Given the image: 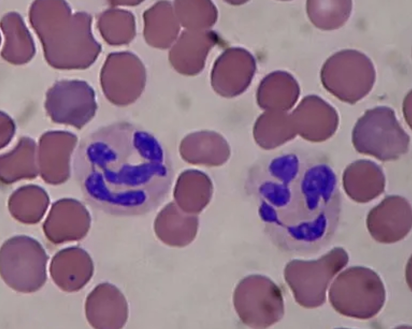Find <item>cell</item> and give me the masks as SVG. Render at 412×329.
<instances>
[{
  "mask_svg": "<svg viewBox=\"0 0 412 329\" xmlns=\"http://www.w3.org/2000/svg\"><path fill=\"white\" fill-rule=\"evenodd\" d=\"M48 256L35 239L25 235L6 241L0 251V273L4 282L23 293L37 291L47 279Z\"/></svg>",
  "mask_w": 412,
  "mask_h": 329,
  "instance_id": "obj_3",
  "label": "cell"
},
{
  "mask_svg": "<svg viewBox=\"0 0 412 329\" xmlns=\"http://www.w3.org/2000/svg\"><path fill=\"white\" fill-rule=\"evenodd\" d=\"M102 80H110V88L125 93L128 103V93L131 101L140 93L144 83L145 69L141 61L129 52L112 53L109 54L101 71Z\"/></svg>",
  "mask_w": 412,
  "mask_h": 329,
  "instance_id": "obj_12",
  "label": "cell"
},
{
  "mask_svg": "<svg viewBox=\"0 0 412 329\" xmlns=\"http://www.w3.org/2000/svg\"><path fill=\"white\" fill-rule=\"evenodd\" d=\"M74 141L53 142L44 140L40 144L37 154L39 172L43 179L52 184L65 180L69 173L70 157Z\"/></svg>",
  "mask_w": 412,
  "mask_h": 329,
  "instance_id": "obj_14",
  "label": "cell"
},
{
  "mask_svg": "<svg viewBox=\"0 0 412 329\" xmlns=\"http://www.w3.org/2000/svg\"><path fill=\"white\" fill-rule=\"evenodd\" d=\"M45 107L55 121L81 127L94 114V92L84 81H60L47 92Z\"/></svg>",
  "mask_w": 412,
  "mask_h": 329,
  "instance_id": "obj_7",
  "label": "cell"
},
{
  "mask_svg": "<svg viewBox=\"0 0 412 329\" xmlns=\"http://www.w3.org/2000/svg\"><path fill=\"white\" fill-rule=\"evenodd\" d=\"M375 70L371 59L352 49L330 57L321 70L325 86L342 99L354 101L366 94L373 83Z\"/></svg>",
  "mask_w": 412,
  "mask_h": 329,
  "instance_id": "obj_5",
  "label": "cell"
},
{
  "mask_svg": "<svg viewBox=\"0 0 412 329\" xmlns=\"http://www.w3.org/2000/svg\"><path fill=\"white\" fill-rule=\"evenodd\" d=\"M366 223L370 235L377 242L389 244L399 241L411 230V205L402 196H387L370 211Z\"/></svg>",
  "mask_w": 412,
  "mask_h": 329,
  "instance_id": "obj_8",
  "label": "cell"
},
{
  "mask_svg": "<svg viewBox=\"0 0 412 329\" xmlns=\"http://www.w3.org/2000/svg\"><path fill=\"white\" fill-rule=\"evenodd\" d=\"M93 270L90 255L75 246L58 251L53 257L49 268L55 284L67 292L78 291L84 287L92 278Z\"/></svg>",
  "mask_w": 412,
  "mask_h": 329,
  "instance_id": "obj_11",
  "label": "cell"
},
{
  "mask_svg": "<svg viewBox=\"0 0 412 329\" xmlns=\"http://www.w3.org/2000/svg\"><path fill=\"white\" fill-rule=\"evenodd\" d=\"M200 34L196 30L183 31L169 52V60L179 72L190 75L197 70V65L202 64L203 51Z\"/></svg>",
  "mask_w": 412,
  "mask_h": 329,
  "instance_id": "obj_18",
  "label": "cell"
},
{
  "mask_svg": "<svg viewBox=\"0 0 412 329\" xmlns=\"http://www.w3.org/2000/svg\"><path fill=\"white\" fill-rule=\"evenodd\" d=\"M348 260L347 252L337 247L316 260H294L289 262L285 277L296 301L306 308L322 305L331 281Z\"/></svg>",
  "mask_w": 412,
  "mask_h": 329,
  "instance_id": "obj_4",
  "label": "cell"
},
{
  "mask_svg": "<svg viewBox=\"0 0 412 329\" xmlns=\"http://www.w3.org/2000/svg\"><path fill=\"white\" fill-rule=\"evenodd\" d=\"M234 303L246 324L267 326L277 321L283 311L279 289L269 279L252 276L242 280L234 293Z\"/></svg>",
  "mask_w": 412,
  "mask_h": 329,
  "instance_id": "obj_6",
  "label": "cell"
},
{
  "mask_svg": "<svg viewBox=\"0 0 412 329\" xmlns=\"http://www.w3.org/2000/svg\"><path fill=\"white\" fill-rule=\"evenodd\" d=\"M1 25L10 30L8 31L2 28L5 36L2 52L5 53L12 47L13 48L12 50L14 52L15 48L17 47L18 64L29 61L35 53V47L32 38L22 19L21 18L18 27L12 28L13 31L4 24L1 23Z\"/></svg>",
  "mask_w": 412,
  "mask_h": 329,
  "instance_id": "obj_21",
  "label": "cell"
},
{
  "mask_svg": "<svg viewBox=\"0 0 412 329\" xmlns=\"http://www.w3.org/2000/svg\"><path fill=\"white\" fill-rule=\"evenodd\" d=\"M250 190L272 240L292 254L317 253L337 230L341 196L335 172L323 158L300 153L264 170Z\"/></svg>",
  "mask_w": 412,
  "mask_h": 329,
  "instance_id": "obj_1",
  "label": "cell"
},
{
  "mask_svg": "<svg viewBox=\"0 0 412 329\" xmlns=\"http://www.w3.org/2000/svg\"><path fill=\"white\" fill-rule=\"evenodd\" d=\"M1 171L2 180L8 183L35 176L39 170L33 142L22 141L13 151L2 157Z\"/></svg>",
  "mask_w": 412,
  "mask_h": 329,
  "instance_id": "obj_17",
  "label": "cell"
},
{
  "mask_svg": "<svg viewBox=\"0 0 412 329\" xmlns=\"http://www.w3.org/2000/svg\"><path fill=\"white\" fill-rule=\"evenodd\" d=\"M197 227L195 217L173 210L162 212L154 224L157 236L166 244L178 247L187 245L193 240Z\"/></svg>",
  "mask_w": 412,
  "mask_h": 329,
  "instance_id": "obj_15",
  "label": "cell"
},
{
  "mask_svg": "<svg viewBox=\"0 0 412 329\" xmlns=\"http://www.w3.org/2000/svg\"><path fill=\"white\" fill-rule=\"evenodd\" d=\"M351 1H310L308 16L317 28L331 30L342 27L350 17Z\"/></svg>",
  "mask_w": 412,
  "mask_h": 329,
  "instance_id": "obj_19",
  "label": "cell"
},
{
  "mask_svg": "<svg viewBox=\"0 0 412 329\" xmlns=\"http://www.w3.org/2000/svg\"><path fill=\"white\" fill-rule=\"evenodd\" d=\"M98 19L100 34L110 44H127L135 35L134 17L130 12L110 9L105 12Z\"/></svg>",
  "mask_w": 412,
  "mask_h": 329,
  "instance_id": "obj_20",
  "label": "cell"
},
{
  "mask_svg": "<svg viewBox=\"0 0 412 329\" xmlns=\"http://www.w3.org/2000/svg\"><path fill=\"white\" fill-rule=\"evenodd\" d=\"M144 36L150 45L168 48L178 34L179 22L174 9L166 1L157 3L143 14Z\"/></svg>",
  "mask_w": 412,
  "mask_h": 329,
  "instance_id": "obj_13",
  "label": "cell"
},
{
  "mask_svg": "<svg viewBox=\"0 0 412 329\" xmlns=\"http://www.w3.org/2000/svg\"><path fill=\"white\" fill-rule=\"evenodd\" d=\"M49 203L47 194L34 185L23 187L10 196L8 207L11 215L20 222L34 224L45 214Z\"/></svg>",
  "mask_w": 412,
  "mask_h": 329,
  "instance_id": "obj_16",
  "label": "cell"
},
{
  "mask_svg": "<svg viewBox=\"0 0 412 329\" xmlns=\"http://www.w3.org/2000/svg\"><path fill=\"white\" fill-rule=\"evenodd\" d=\"M90 224V216L83 205L74 199H64L52 206L43 230L48 240L60 244L82 239Z\"/></svg>",
  "mask_w": 412,
  "mask_h": 329,
  "instance_id": "obj_9",
  "label": "cell"
},
{
  "mask_svg": "<svg viewBox=\"0 0 412 329\" xmlns=\"http://www.w3.org/2000/svg\"><path fill=\"white\" fill-rule=\"evenodd\" d=\"M85 315L90 325L97 329H120L128 317V307L125 296L115 285L98 284L87 296Z\"/></svg>",
  "mask_w": 412,
  "mask_h": 329,
  "instance_id": "obj_10",
  "label": "cell"
},
{
  "mask_svg": "<svg viewBox=\"0 0 412 329\" xmlns=\"http://www.w3.org/2000/svg\"><path fill=\"white\" fill-rule=\"evenodd\" d=\"M333 308L350 317L367 319L377 315L383 307L386 292L378 275L363 266L349 267L332 283L328 294Z\"/></svg>",
  "mask_w": 412,
  "mask_h": 329,
  "instance_id": "obj_2",
  "label": "cell"
}]
</instances>
